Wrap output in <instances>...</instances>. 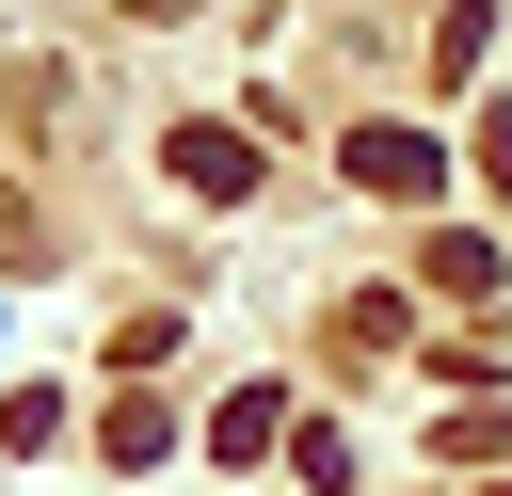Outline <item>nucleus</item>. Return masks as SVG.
<instances>
[{
  "label": "nucleus",
  "mask_w": 512,
  "mask_h": 496,
  "mask_svg": "<svg viewBox=\"0 0 512 496\" xmlns=\"http://www.w3.org/2000/svg\"><path fill=\"white\" fill-rule=\"evenodd\" d=\"M176 176H192V192H224V208H240V192H256V144H240V128H176Z\"/></svg>",
  "instance_id": "f257e3e1"
},
{
  "label": "nucleus",
  "mask_w": 512,
  "mask_h": 496,
  "mask_svg": "<svg viewBox=\"0 0 512 496\" xmlns=\"http://www.w3.org/2000/svg\"><path fill=\"white\" fill-rule=\"evenodd\" d=\"M352 176H368V192H432V144H416V128H352Z\"/></svg>",
  "instance_id": "f03ea898"
}]
</instances>
